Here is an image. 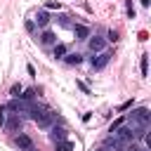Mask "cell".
<instances>
[{
    "instance_id": "cell-6",
    "label": "cell",
    "mask_w": 151,
    "mask_h": 151,
    "mask_svg": "<svg viewBox=\"0 0 151 151\" xmlns=\"http://www.w3.org/2000/svg\"><path fill=\"white\" fill-rule=\"evenodd\" d=\"M38 38H40V45H45V47H54V45L59 42V40H57V33H54V31H50V28H45Z\"/></svg>"
},
{
    "instance_id": "cell-15",
    "label": "cell",
    "mask_w": 151,
    "mask_h": 151,
    "mask_svg": "<svg viewBox=\"0 0 151 151\" xmlns=\"http://www.w3.org/2000/svg\"><path fill=\"white\" fill-rule=\"evenodd\" d=\"M139 68H142V76H149V54H142Z\"/></svg>"
},
{
    "instance_id": "cell-19",
    "label": "cell",
    "mask_w": 151,
    "mask_h": 151,
    "mask_svg": "<svg viewBox=\"0 0 151 151\" xmlns=\"http://www.w3.org/2000/svg\"><path fill=\"white\" fill-rule=\"evenodd\" d=\"M123 123H125V116H120V118H118V120H113V123H111V127H109V132H111V134H113V132H116V130H118V127H120V125H123Z\"/></svg>"
},
{
    "instance_id": "cell-4",
    "label": "cell",
    "mask_w": 151,
    "mask_h": 151,
    "mask_svg": "<svg viewBox=\"0 0 151 151\" xmlns=\"http://www.w3.org/2000/svg\"><path fill=\"white\" fill-rule=\"evenodd\" d=\"M87 50H90L92 54H99V52L106 50V40H104L101 35H90V38H87Z\"/></svg>"
},
{
    "instance_id": "cell-3",
    "label": "cell",
    "mask_w": 151,
    "mask_h": 151,
    "mask_svg": "<svg viewBox=\"0 0 151 151\" xmlns=\"http://www.w3.org/2000/svg\"><path fill=\"white\" fill-rule=\"evenodd\" d=\"M111 57H113V52H111V50H104V52L94 54V57L90 59V64H92V68H94V71H101V68L111 61Z\"/></svg>"
},
{
    "instance_id": "cell-17",
    "label": "cell",
    "mask_w": 151,
    "mask_h": 151,
    "mask_svg": "<svg viewBox=\"0 0 151 151\" xmlns=\"http://www.w3.org/2000/svg\"><path fill=\"white\" fill-rule=\"evenodd\" d=\"M118 38H120V35H118V31H113V28H111V31L106 33V38H104V40H106V42H118Z\"/></svg>"
},
{
    "instance_id": "cell-13",
    "label": "cell",
    "mask_w": 151,
    "mask_h": 151,
    "mask_svg": "<svg viewBox=\"0 0 151 151\" xmlns=\"http://www.w3.org/2000/svg\"><path fill=\"white\" fill-rule=\"evenodd\" d=\"M66 52H68V45H64V42H57V45L52 47L54 59H64V57H66Z\"/></svg>"
},
{
    "instance_id": "cell-22",
    "label": "cell",
    "mask_w": 151,
    "mask_h": 151,
    "mask_svg": "<svg viewBox=\"0 0 151 151\" xmlns=\"http://www.w3.org/2000/svg\"><path fill=\"white\" fill-rule=\"evenodd\" d=\"M132 104H134V101H132V99H127V101H123V104L118 106V111H127V109H132Z\"/></svg>"
},
{
    "instance_id": "cell-18",
    "label": "cell",
    "mask_w": 151,
    "mask_h": 151,
    "mask_svg": "<svg viewBox=\"0 0 151 151\" xmlns=\"http://www.w3.org/2000/svg\"><path fill=\"white\" fill-rule=\"evenodd\" d=\"M33 97H35V90H26V92H21V94H19V99H21V101H31Z\"/></svg>"
},
{
    "instance_id": "cell-23",
    "label": "cell",
    "mask_w": 151,
    "mask_h": 151,
    "mask_svg": "<svg viewBox=\"0 0 151 151\" xmlns=\"http://www.w3.org/2000/svg\"><path fill=\"white\" fill-rule=\"evenodd\" d=\"M127 17L134 19V7H132V0H127Z\"/></svg>"
},
{
    "instance_id": "cell-21",
    "label": "cell",
    "mask_w": 151,
    "mask_h": 151,
    "mask_svg": "<svg viewBox=\"0 0 151 151\" xmlns=\"http://www.w3.org/2000/svg\"><path fill=\"white\" fill-rule=\"evenodd\" d=\"M68 19H71V17H68V14H61V17H59V24H61V26H64V28H71V26H73V24H71V21H68Z\"/></svg>"
},
{
    "instance_id": "cell-12",
    "label": "cell",
    "mask_w": 151,
    "mask_h": 151,
    "mask_svg": "<svg viewBox=\"0 0 151 151\" xmlns=\"http://www.w3.org/2000/svg\"><path fill=\"white\" fill-rule=\"evenodd\" d=\"M5 130H9V132H14V130H21V120H19V116L17 113H12L9 116V120H5V125H2Z\"/></svg>"
},
{
    "instance_id": "cell-14",
    "label": "cell",
    "mask_w": 151,
    "mask_h": 151,
    "mask_svg": "<svg viewBox=\"0 0 151 151\" xmlns=\"http://www.w3.org/2000/svg\"><path fill=\"white\" fill-rule=\"evenodd\" d=\"M76 146H73V142L71 139H64V142H57L54 144V151H73Z\"/></svg>"
},
{
    "instance_id": "cell-11",
    "label": "cell",
    "mask_w": 151,
    "mask_h": 151,
    "mask_svg": "<svg viewBox=\"0 0 151 151\" xmlns=\"http://www.w3.org/2000/svg\"><path fill=\"white\" fill-rule=\"evenodd\" d=\"M61 61L68 64V66H78V64H83V54L80 52H66V57Z\"/></svg>"
},
{
    "instance_id": "cell-20",
    "label": "cell",
    "mask_w": 151,
    "mask_h": 151,
    "mask_svg": "<svg viewBox=\"0 0 151 151\" xmlns=\"http://www.w3.org/2000/svg\"><path fill=\"white\" fill-rule=\"evenodd\" d=\"M59 7H61L59 0H47V2H45V9H59Z\"/></svg>"
},
{
    "instance_id": "cell-7",
    "label": "cell",
    "mask_w": 151,
    "mask_h": 151,
    "mask_svg": "<svg viewBox=\"0 0 151 151\" xmlns=\"http://www.w3.org/2000/svg\"><path fill=\"white\" fill-rule=\"evenodd\" d=\"M54 120H57V111H54V109H47V111L42 113V118L38 120V127H42V130H47L50 125H54Z\"/></svg>"
},
{
    "instance_id": "cell-25",
    "label": "cell",
    "mask_w": 151,
    "mask_h": 151,
    "mask_svg": "<svg viewBox=\"0 0 151 151\" xmlns=\"http://www.w3.org/2000/svg\"><path fill=\"white\" fill-rule=\"evenodd\" d=\"M78 87H80V90H83V92H85V94H90V87H87V85H85V83H80V80H78Z\"/></svg>"
},
{
    "instance_id": "cell-24",
    "label": "cell",
    "mask_w": 151,
    "mask_h": 151,
    "mask_svg": "<svg viewBox=\"0 0 151 151\" xmlns=\"http://www.w3.org/2000/svg\"><path fill=\"white\" fill-rule=\"evenodd\" d=\"M5 120H7V113H5V109H0V127L5 125Z\"/></svg>"
},
{
    "instance_id": "cell-8",
    "label": "cell",
    "mask_w": 151,
    "mask_h": 151,
    "mask_svg": "<svg viewBox=\"0 0 151 151\" xmlns=\"http://www.w3.org/2000/svg\"><path fill=\"white\" fill-rule=\"evenodd\" d=\"M71 31H73L76 40H87L90 38V26H85V24H73Z\"/></svg>"
},
{
    "instance_id": "cell-27",
    "label": "cell",
    "mask_w": 151,
    "mask_h": 151,
    "mask_svg": "<svg viewBox=\"0 0 151 151\" xmlns=\"http://www.w3.org/2000/svg\"><path fill=\"white\" fill-rule=\"evenodd\" d=\"M26 71H28V76H35V68H33V64H28V66H26Z\"/></svg>"
},
{
    "instance_id": "cell-10",
    "label": "cell",
    "mask_w": 151,
    "mask_h": 151,
    "mask_svg": "<svg viewBox=\"0 0 151 151\" xmlns=\"http://www.w3.org/2000/svg\"><path fill=\"white\" fill-rule=\"evenodd\" d=\"M33 24L38 26V28H47V24H50V14H47V9H40L38 14H35V19H33Z\"/></svg>"
},
{
    "instance_id": "cell-5",
    "label": "cell",
    "mask_w": 151,
    "mask_h": 151,
    "mask_svg": "<svg viewBox=\"0 0 151 151\" xmlns=\"http://www.w3.org/2000/svg\"><path fill=\"white\" fill-rule=\"evenodd\" d=\"M47 130H50L47 137H50V142H54V144H57V142H64V139L68 137V132H66L64 125H50Z\"/></svg>"
},
{
    "instance_id": "cell-2",
    "label": "cell",
    "mask_w": 151,
    "mask_h": 151,
    "mask_svg": "<svg viewBox=\"0 0 151 151\" xmlns=\"http://www.w3.org/2000/svg\"><path fill=\"white\" fill-rule=\"evenodd\" d=\"M113 137L123 144V146H127V144H132L134 142V125H127V123H123L116 132H113Z\"/></svg>"
},
{
    "instance_id": "cell-1",
    "label": "cell",
    "mask_w": 151,
    "mask_h": 151,
    "mask_svg": "<svg viewBox=\"0 0 151 151\" xmlns=\"http://www.w3.org/2000/svg\"><path fill=\"white\" fill-rule=\"evenodd\" d=\"M149 120H151V111H149L146 106L132 109V113L125 118V123H127V125H149Z\"/></svg>"
},
{
    "instance_id": "cell-28",
    "label": "cell",
    "mask_w": 151,
    "mask_h": 151,
    "mask_svg": "<svg viewBox=\"0 0 151 151\" xmlns=\"http://www.w3.org/2000/svg\"><path fill=\"white\" fill-rule=\"evenodd\" d=\"M26 151H38V149H35V146H31V149H26Z\"/></svg>"
},
{
    "instance_id": "cell-16",
    "label": "cell",
    "mask_w": 151,
    "mask_h": 151,
    "mask_svg": "<svg viewBox=\"0 0 151 151\" xmlns=\"http://www.w3.org/2000/svg\"><path fill=\"white\" fill-rule=\"evenodd\" d=\"M21 92H24V87H21L19 83H14V85L9 87V94H12V99H19V94H21Z\"/></svg>"
},
{
    "instance_id": "cell-9",
    "label": "cell",
    "mask_w": 151,
    "mask_h": 151,
    "mask_svg": "<svg viewBox=\"0 0 151 151\" xmlns=\"http://www.w3.org/2000/svg\"><path fill=\"white\" fill-rule=\"evenodd\" d=\"M14 144H17V149L26 151V149H31V146H33V139H31L28 134H21V132H19V134L14 137Z\"/></svg>"
},
{
    "instance_id": "cell-26",
    "label": "cell",
    "mask_w": 151,
    "mask_h": 151,
    "mask_svg": "<svg viewBox=\"0 0 151 151\" xmlns=\"http://www.w3.org/2000/svg\"><path fill=\"white\" fill-rule=\"evenodd\" d=\"M26 31H31V33H33V31H35V24H33V21H26Z\"/></svg>"
}]
</instances>
